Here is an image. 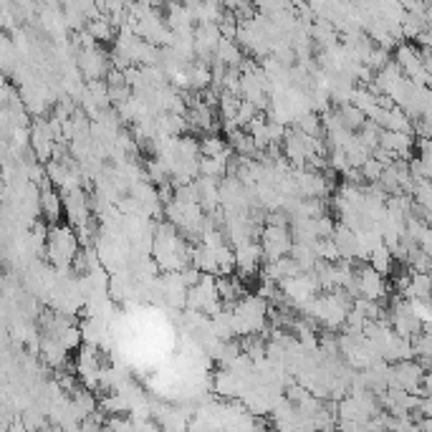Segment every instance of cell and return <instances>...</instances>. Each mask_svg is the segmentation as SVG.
<instances>
[{
	"label": "cell",
	"mask_w": 432,
	"mask_h": 432,
	"mask_svg": "<svg viewBox=\"0 0 432 432\" xmlns=\"http://www.w3.org/2000/svg\"><path fill=\"white\" fill-rule=\"evenodd\" d=\"M78 250L81 248H78L76 233H73L71 225H63V222L48 225V230H46V258L58 276L71 273V263Z\"/></svg>",
	"instance_id": "obj_1"
},
{
	"label": "cell",
	"mask_w": 432,
	"mask_h": 432,
	"mask_svg": "<svg viewBox=\"0 0 432 432\" xmlns=\"http://www.w3.org/2000/svg\"><path fill=\"white\" fill-rule=\"evenodd\" d=\"M217 261V276H235V253L230 245H220L215 250Z\"/></svg>",
	"instance_id": "obj_8"
},
{
	"label": "cell",
	"mask_w": 432,
	"mask_h": 432,
	"mask_svg": "<svg viewBox=\"0 0 432 432\" xmlns=\"http://www.w3.org/2000/svg\"><path fill=\"white\" fill-rule=\"evenodd\" d=\"M83 31H86L94 41H111L114 38V34H117V28L111 26L109 18H104V16L96 18V21H89Z\"/></svg>",
	"instance_id": "obj_7"
},
{
	"label": "cell",
	"mask_w": 432,
	"mask_h": 432,
	"mask_svg": "<svg viewBox=\"0 0 432 432\" xmlns=\"http://www.w3.org/2000/svg\"><path fill=\"white\" fill-rule=\"evenodd\" d=\"M225 155H233L230 147L225 144V139L220 134H207V137L200 139V157H225Z\"/></svg>",
	"instance_id": "obj_5"
},
{
	"label": "cell",
	"mask_w": 432,
	"mask_h": 432,
	"mask_svg": "<svg viewBox=\"0 0 432 432\" xmlns=\"http://www.w3.org/2000/svg\"><path fill=\"white\" fill-rule=\"evenodd\" d=\"M336 111H339V119H341V127L346 129V132L356 134L361 127H364V122H366L364 111H361V109H356V106L346 104V106H339Z\"/></svg>",
	"instance_id": "obj_6"
},
{
	"label": "cell",
	"mask_w": 432,
	"mask_h": 432,
	"mask_svg": "<svg viewBox=\"0 0 432 432\" xmlns=\"http://www.w3.org/2000/svg\"><path fill=\"white\" fill-rule=\"evenodd\" d=\"M200 278H202V273H200L197 268H192V266H190V263L182 268V271H180V281H182V286H185V288H192V286H197V283H200Z\"/></svg>",
	"instance_id": "obj_12"
},
{
	"label": "cell",
	"mask_w": 432,
	"mask_h": 432,
	"mask_svg": "<svg viewBox=\"0 0 432 432\" xmlns=\"http://www.w3.org/2000/svg\"><path fill=\"white\" fill-rule=\"evenodd\" d=\"M217 106H220V117L225 119V122H230V119H235V111H238V106H240V99L233 94L220 91V96H217Z\"/></svg>",
	"instance_id": "obj_10"
},
{
	"label": "cell",
	"mask_w": 432,
	"mask_h": 432,
	"mask_svg": "<svg viewBox=\"0 0 432 432\" xmlns=\"http://www.w3.org/2000/svg\"><path fill=\"white\" fill-rule=\"evenodd\" d=\"M354 278H356V294H359V299L384 306V301H387L389 296L387 281H384L379 273L371 271L369 263H361L359 268H354Z\"/></svg>",
	"instance_id": "obj_2"
},
{
	"label": "cell",
	"mask_w": 432,
	"mask_h": 432,
	"mask_svg": "<svg viewBox=\"0 0 432 432\" xmlns=\"http://www.w3.org/2000/svg\"><path fill=\"white\" fill-rule=\"evenodd\" d=\"M96 407L101 410V415H109V417H124L129 412V402L119 392L104 394L101 402H96Z\"/></svg>",
	"instance_id": "obj_4"
},
{
	"label": "cell",
	"mask_w": 432,
	"mask_h": 432,
	"mask_svg": "<svg viewBox=\"0 0 432 432\" xmlns=\"http://www.w3.org/2000/svg\"><path fill=\"white\" fill-rule=\"evenodd\" d=\"M38 356L51 366V369H66L68 364V351L63 349L58 339L53 336H41V344H38Z\"/></svg>",
	"instance_id": "obj_3"
},
{
	"label": "cell",
	"mask_w": 432,
	"mask_h": 432,
	"mask_svg": "<svg viewBox=\"0 0 432 432\" xmlns=\"http://www.w3.org/2000/svg\"><path fill=\"white\" fill-rule=\"evenodd\" d=\"M106 432H139V427H137V422L127 420V417H111Z\"/></svg>",
	"instance_id": "obj_11"
},
{
	"label": "cell",
	"mask_w": 432,
	"mask_h": 432,
	"mask_svg": "<svg viewBox=\"0 0 432 432\" xmlns=\"http://www.w3.org/2000/svg\"><path fill=\"white\" fill-rule=\"evenodd\" d=\"M58 344H61V346L68 351V354H71V351H78V349H81L83 339H81V331H78L76 324H73V326H68L66 331L58 334Z\"/></svg>",
	"instance_id": "obj_9"
}]
</instances>
